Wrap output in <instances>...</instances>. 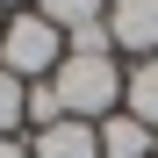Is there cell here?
Instances as JSON below:
<instances>
[{
    "label": "cell",
    "instance_id": "cell-11",
    "mask_svg": "<svg viewBox=\"0 0 158 158\" xmlns=\"http://www.w3.org/2000/svg\"><path fill=\"white\" fill-rule=\"evenodd\" d=\"M0 158H29V144L22 137H0Z\"/></svg>",
    "mask_w": 158,
    "mask_h": 158
},
{
    "label": "cell",
    "instance_id": "cell-6",
    "mask_svg": "<svg viewBox=\"0 0 158 158\" xmlns=\"http://www.w3.org/2000/svg\"><path fill=\"white\" fill-rule=\"evenodd\" d=\"M122 115H137L144 129H158V58L122 72Z\"/></svg>",
    "mask_w": 158,
    "mask_h": 158
},
{
    "label": "cell",
    "instance_id": "cell-8",
    "mask_svg": "<svg viewBox=\"0 0 158 158\" xmlns=\"http://www.w3.org/2000/svg\"><path fill=\"white\" fill-rule=\"evenodd\" d=\"M65 58H115L108 15H101V22H79V29H65Z\"/></svg>",
    "mask_w": 158,
    "mask_h": 158
},
{
    "label": "cell",
    "instance_id": "cell-7",
    "mask_svg": "<svg viewBox=\"0 0 158 158\" xmlns=\"http://www.w3.org/2000/svg\"><path fill=\"white\" fill-rule=\"evenodd\" d=\"M36 15L50 29H79V22H101L108 15V0H36Z\"/></svg>",
    "mask_w": 158,
    "mask_h": 158
},
{
    "label": "cell",
    "instance_id": "cell-12",
    "mask_svg": "<svg viewBox=\"0 0 158 158\" xmlns=\"http://www.w3.org/2000/svg\"><path fill=\"white\" fill-rule=\"evenodd\" d=\"M7 7H15V15H22V0H0V15H7Z\"/></svg>",
    "mask_w": 158,
    "mask_h": 158
},
{
    "label": "cell",
    "instance_id": "cell-4",
    "mask_svg": "<svg viewBox=\"0 0 158 158\" xmlns=\"http://www.w3.org/2000/svg\"><path fill=\"white\" fill-rule=\"evenodd\" d=\"M29 158H101V129L65 115V122H50V129L29 137Z\"/></svg>",
    "mask_w": 158,
    "mask_h": 158
},
{
    "label": "cell",
    "instance_id": "cell-5",
    "mask_svg": "<svg viewBox=\"0 0 158 158\" xmlns=\"http://www.w3.org/2000/svg\"><path fill=\"white\" fill-rule=\"evenodd\" d=\"M101 129V158H158V129H144L137 115H108V122H94Z\"/></svg>",
    "mask_w": 158,
    "mask_h": 158
},
{
    "label": "cell",
    "instance_id": "cell-3",
    "mask_svg": "<svg viewBox=\"0 0 158 158\" xmlns=\"http://www.w3.org/2000/svg\"><path fill=\"white\" fill-rule=\"evenodd\" d=\"M108 36L122 58H158V0H108Z\"/></svg>",
    "mask_w": 158,
    "mask_h": 158
},
{
    "label": "cell",
    "instance_id": "cell-10",
    "mask_svg": "<svg viewBox=\"0 0 158 158\" xmlns=\"http://www.w3.org/2000/svg\"><path fill=\"white\" fill-rule=\"evenodd\" d=\"M29 122H36V129L65 122V101H58V86H50V79H36V86H29Z\"/></svg>",
    "mask_w": 158,
    "mask_h": 158
},
{
    "label": "cell",
    "instance_id": "cell-9",
    "mask_svg": "<svg viewBox=\"0 0 158 158\" xmlns=\"http://www.w3.org/2000/svg\"><path fill=\"white\" fill-rule=\"evenodd\" d=\"M22 122H29V86H22V79H7V72H0V137H15Z\"/></svg>",
    "mask_w": 158,
    "mask_h": 158
},
{
    "label": "cell",
    "instance_id": "cell-1",
    "mask_svg": "<svg viewBox=\"0 0 158 158\" xmlns=\"http://www.w3.org/2000/svg\"><path fill=\"white\" fill-rule=\"evenodd\" d=\"M58 65H65V29H50L36 7L7 15V29H0V72L22 79V86H36V79H50Z\"/></svg>",
    "mask_w": 158,
    "mask_h": 158
},
{
    "label": "cell",
    "instance_id": "cell-2",
    "mask_svg": "<svg viewBox=\"0 0 158 158\" xmlns=\"http://www.w3.org/2000/svg\"><path fill=\"white\" fill-rule=\"evenodd\" d=\"M50 86H58V101H65L72 122H108V115L122 108V72H115V58H65L58 72H50Z\"/></svg>",
    "mask_w": 158,
    "mask_h": 158
},
{
    "label": "cell",
    "instance_id": "cell-13",
    "mask_svg": "<svg viewBox=\"0 0 158 158\" xmlns=\"http://www.w3.org/2000/svg\"><path fill=\"white\" fill-rule=\"evenodd\" d=\"M0 29H7V15H0Z\"/></svg>",
    "mask_w": 158,
    "mask_h": 158
}]
</instances>
